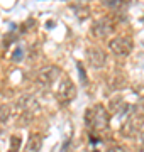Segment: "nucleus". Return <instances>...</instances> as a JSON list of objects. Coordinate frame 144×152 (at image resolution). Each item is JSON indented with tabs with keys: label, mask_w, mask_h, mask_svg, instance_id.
<instances>
[{
	"label": "nucleus",
	"mask_w": 144,
	"mask_h": 152,
	"mask_svg": "<svg viewBox=\"0 0 144 152\" xmlns=\"http://www.w3.org/2000/svg\"><path fill=\"white\" fill-rule=\"evenodd\" d=\"M85 123L88 129H93L97 132H104L109 129L110 117L104 105H93L85 111Z\"/></svg>",
	"instance_id": "obj_1"
},
{
	"label": "nucleus",
	"mask_w": 144,
	"mask_h": 152,
	"mask_svg": "<svg viewBox=\"0 0 144 152\" xmlns=\"http://www.w3.org/2000/svg\"><path fill=\"white\" fill-rule=\"evenodd\" d=\"M77 96V86L75 83L70 80V76H61L59 78V85H58V90H56V98L61 105H66L70 101Z\"/></svg>",
	"instance_id": "obj_2"
},
{
	"label": "nucleus",
	"mask_w": 144,
	"mask_h": 152,
	"mask_svg": "<svg viewBox=\"0 0 144 152\" xmlns=\"http://www.w3.org/2000/svg\"><path fill=\"white\" fill-rule=\"evenodd\" d=\"M17 108H19V111H20L22 122H24V123H29V122L32 120L36 110L39 108V105H38V100H36L32 95H24V96H20L19 100H17Z\"/></svg>",
	"instance_id": "obj_3"
},
{
	"label": "nucleus",
	"mask_w": 144,
	"mask_h": 152,
	"mask_svg": "<svg viewBox=\"0 0 144 152\" xmlns=\"http://www.w3.org/2000/svg\"><path fill=\"white\" fill-rule=\"evenodd\" d=\"M63 74H61V69L54 66V64H51V66H44V68H41L38 71V74H36V80H38L39 85H42V86H51V85H54L59 78H61Z\"/></svg>",
	"instance_id": "obj_4"
},
{
	"label": "nucleus",
	"mask_w": 144,
	"mask_h": 152,
	"mask_svg": "<svg viewBox=\"0 0 144 152\" xmlns=\"http://www.w3.org/2000/svg\"><path fill=\"white\" fill-rule=\"evenodd\" d=\"M132 47H134L132 41L129 37H124V36H117L114 39H110V42H109V49L112 51L115 56H120V58L129 56Z\"/></svg>",
	"instance_id": "obj_5"
},
{
	"label": "nucleus",
	"mask_w": 144,
	"mask_h": 152,
	"mask_svg": "<svg viewBox=\"0 0 144 152\" xmlns=\"http://www.w3.org/2000/svg\"><path fill=\"white\" fill-rule=\"evenodd\" d=\"M144 125V115H139V113H132L127 117V120L124 122L122 125V133L125 137H136L139 132L143 130Z\"/></svg>",
	"instance_id": "obj_6"
},
{
	"label": "nucleus",
	"mask_w": 144,
	"mask_h": 152,
	"mask_svg": "<svg viewBox=\"0 0 144 152\" xmlns=\"http://www.w3.org/2000/svg\"><path fill=\"white\" fill-rule=\"evenodd\" d=\"M112 32H114V22L109 17H102V19L95 20L93 25H92V34L95 37H105Z\"/></svg>",
	"instance_id": "obj_7"
},
{
	"label": "nucleus",
	"mask_w": 144,
	"mask_h": 152,
	"mask_svg": "<svg viewBox=\"0 0 144 152\" xmlns=\"http://www.w3.org/2000/svg\"><path fill=\"white\" fill-rule=\"evenodd\" d=\"M86 59H88V63H90L92 68L100 69V68L105 66L107 56L100 47H88V49H86Z\"/></svg>",
	"instance_id": "obj_8"
},
{
	"label": "nucleus",
	"mask_w": 144,
	"mask_h": 152,
	"mask_svg": "<svg viewBox=\"0 0 144 152\" xmlns=\"http://www.w3.org/2000/svg\"><path fill=\"white\" fill-rule=\"evenodd\" d=\"M41 147H42V139L38 133H32L31 137L26 142V147H24V152H41Z\"/></svg>",
	"instance_id": "obj_9"
},
{
	"label": "nucleus",
	"mask_w": 144,
	"mask_h": 152,
	"mask_svg": "<svg viewBox=\"0 0 144 152\" xmlns=\"http://www.w3.org/2000/svg\"><path fill=\"white\" fill-rule=\"evenodd\" d=\"M10 113H12V108H10V105H0V122H2V123L9 120Z\"/></svg>",
	"instance_id": "obj_10"
},
{
	"label": "nucleus",
	"mask_w": 144,
	"mask_h": 152,
	"mask_svg": "<svg viewBox=\"0 0 144 152\" xmlns=\"http://www.w3.org/2000/svg\"><path fill=\"white\" fill-rule=\"evenodd\" d=\"M19 149H20V137L19 135H12V137H10L9 152H17Z\"/></svg>",
	"instance_id": "obj_11"
},
{
	"label": "nucleus",
	"mask_w": 144,
	"mask_h": 152,
	"mask_svg": "<svg viewBox=\"0 0 144 152\" xmlns=\"http://www.w3.org/2000/svg\"><path fill=\"white\" fill-rule=\"evenodd\" d=\"M10 58H12V61H14V63H19V61L24 58V49H22V47H15Z\"/></svg>",
	"instance_id": "obj_12"
},
{
	"label": "nucleus",
	"mask_w": 144,
	"mask_h": 152,
	"mask_svg": "<svg viewBox=\"0 0 144 152\" xmlns=\"http://www.w3.org/2000/svg\"><path fill=\"white\" fill-rule=\"evenodd\" d=\"M77 69L80 73V81H81V85H86V73L83 69V66H81V63H77Z\"/></svg>",
	"instance_id": "obj_13"
},
{
	"label": "nucleus",
	"mask_w": 144,
	"mask_h": 152,
	"mask_svg": "<svg viewBox=\"0 0 144 152\" xmlns=\"http://www.w3.org/2000/svg\"><path fill=\"white\" fill-rule=\"evenodd\" d=\"M107 152H127V151H125L122 145H112V147H110Z\"/></svg>",
	"instance_id": "obj_14"
},
{
	"label": "nucleus",
	"mask_w": 144,
	"mask_h": 152,
	"mask_svg": "<svg viewBox=\"0 0 144 152\" xmlns=\"http://www.w3.org/2000/svg\"><path fill=\"white\" fill-rule=\"evenodd\" d=\"M104 2H105L109 7H115V5L119 3V0H104Z\"/></svg>",
	"instance_id": "obj_15"
},
{
	"label": "nucleus",
	"mask_w": 144,
	"mask_h": 152,
	"mask_svg": "<svg viewBox=\"0 0 144 152\" xmlns=\"http://www.w3.org/2000/svg\"><path fill=\"white\" fill-rule=\"evenodd\" d=\"M139 152H144V149H141V151H139Z\"/></svg>",
	"instance_id": "obj_16"
},
{
	"label": "nucleus",
	"mask_w": 144,
	"mask_h": 152,
	"mask_svg": "<svg viewBox=\"0 0 144 152\" xmlns=\"http://www.w3.org/2000/svg\"><path fill=\"white\" fill-rule=\"evenodd\" d=\"M93 152H100V151H93Z\"/></svg>",
	"instance_id": "obj_17"
}]
</instances>
